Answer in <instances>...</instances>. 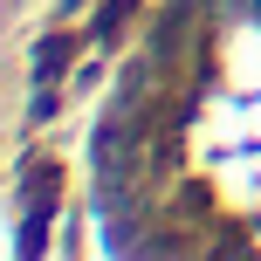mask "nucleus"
Here are the masks:
<instances>
[{
    "label": "nucleus",
    "mask_w": 261,
    "mask_h": 261,
    "mask_svg": "<svg viewBox=\"0 0 261 261\" xmlns=\"http://www.w3.org/2000/svg\"><path fill=\"white\" fill-rule=\"evenodd\" d=\"M21 193H28V254L41 248V227H48V213H55V199H62V165H28V179H21Z\"/></svg>",
    "instance_id": "obj_1"
},
{
    "label": "nucleus",
    "mask_w": 261,
    "mask_h": 261,
    "mask_svg": "<svg viewBox=\"0 0 261 261\" xmlns=\"http://www.w3.org/2000/svg\"><path fill=\"white\" fill-rule=\"evenodd\" d=\"M76 48H83L76 35H48V41H41V48H35V69H41V83H55V76H62V69L76 62Z\"/></svg>",
    "instance_id": "obj_2"
},
{
    "label": "nucleus",
    "mask_w": 261,
    "mask_h": 261,
    "mask_svg": "<svg viewBox=\"0 0 261 261\" xmlns=\"http://www.w3.org/2000/svg\"><path fill=\"white\" fill-rule=\"evenodd\" d=\"M69 7H83V0H69Z\"/></svg>",
    "instance_id": "obj_4"
},
{
    "label": "nucleus",
    "mask_w": 261,
    "mask_h": 261,
    "mask_svg": "<svg viewBox=\"0 0 261 261\" xmlns=\"http://www.w3.org/2000/svg\"><path fill=\"white\" fill-rule=\"evenodd\" d=\"M138 7H144V0H103V14H96V41H117L124 21H138Z\"/></svg>",
    "instance_id": "obj_3"
}]
</instances>
